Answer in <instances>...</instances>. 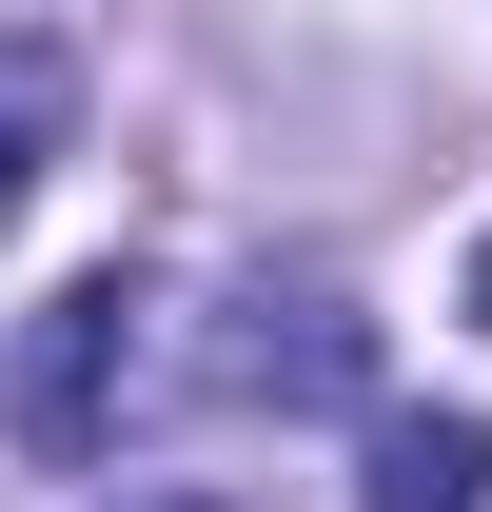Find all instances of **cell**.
<instances>
[{
    "instance_id": "cell-1",
    "label": "cell",
    "mask_w": 492,
    "mask_h": 512,
    "mask_svg": "<svg viewBox=\"0 0 492 512\" xmlns=\"http://www.w3.org/2000/svg\"><path fill=\"white\" fill-rule=\"evenodd\" d=\"M138 355H158V296H138V276H60L40 316L0 335V434L20 453H99L119 394H138Z\"/></svg>"
},
{
    "instance_id": "cell-2",
    "label": "cell",
    "mask_w": 492,
    "mask_h": 512,
    "mask_svg": "<svg viewBox=\"0 0 492 512\" xmlns=\"http://www.w3.org/2000/svg\"><path fill=\"white\" fill-rule=\"evenodd\" d=\"M217 394H296V414H335V394H355V316H335V276H256L237 335H217Z\"/></svg>"
},
{
    "instance_id": "cell-3",
    "label": "cell",
    "mask_w": 492,
    "mask_h": 512,
    "mask_svg": "<svg viewBox=\"0 0 492 512\" xmlns=\"http://www.w3.org/2000/svg\"><path fill=\"white\" fill-rule=\"evenodd\" d=\"M355 512H492V434L473 414H374V493Z\"/></svg>"
},
{
    "instance_id": "cell-4",
    "label": "cell",
    "mask_w": 492,
    "mask_h": 512,
    "mask_svg": "<svg viewBox=\"0 0 492 512\" xmlns=\"http://www.w3.org/2000/svg\"><path fill=\"white\" fill-rule=\"evenodd\" d=\"M40 119H60V60H0V217H20V178H40Z\"/></svg>"
},
{
    "instance_id": "cell-5",
    "label": "cell",
    "mask_w": 492,
    "mask_h": 512,
    "mask_svg": "<svg viewBox=\"0 0 492 512\" xmlns=\"http://www.w3.org/2000/svg\"><path fill=\"white\" fill-rule=\"evenodd\" d=\"M158 512H237V493H158Z\"/></svg>"
},
{
    "instance_id": "cell-6",
    "label": "cell",
    "mask_w": 492,
    "mask_h": 512,
    "mask_svg": "<svg viewBox=\"0 0 492 512\" xmlns=\"http://www.w3.org/2000/svg\"><path fill=\"white\" fill-rule=\"evenodd\" d=\"M473 316H492V256H473Z\"/></svg>"
}]
</instances>
